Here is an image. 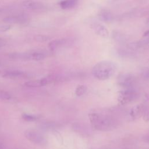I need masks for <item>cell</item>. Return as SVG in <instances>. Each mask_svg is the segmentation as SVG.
<instances>
[{
    "label": "cell",
    "mask_w": 149,
    "mask_h": 149,
    "mask_svg": "<svg viewBox=\"0 0 149 149\" xmlns=\"http://www.w3.org/2000/svg\"><path fill=\"white\" fill-rule=\"evenodd\" d=\"M90 122L92 127L100 131H109L116 126L113 118L107 115L98 113H91L88 115Z\"/></svg>",
    "instance_id": "cell-1"
},
{
    "label": "cell",
    "mask_w": 149,
    "mask_h": 149,
    "mask_svg": "<svg viewBox=\"0 0 149 149\" xmlns=\"http://www.w3.org/2000/svg\"><path fill=\"white\" fill-rule=\"evenodd\" d=\"M117 65L111 61H102L95 64L92 69L93 76L101 80L111 77L116 71Z\"/></svg>",
    "instance_id": "cell-2"
},
{
    "label": "cell",
    "mask_w": 149,
    "mask_h": 149,
    "mask_svg": "<svg viewBox=\"0 0 149 149\" xmlns=\"http://www.w3.org/2000/svg\"><path fill=\"white\" fill-rule=\"evenodd\" d=\"M137 95L138 94L135 90L131 88H126L120 92L118 97V101L122 105L127 104L136 99Z\"/></svg>",
    "instance_id": "cell-3"
},
{
    "label": "cell",
    "mask_w": 149,
    "mask_h": 149,
    "mask_svg": "<svg viewBox=\"0 0 149 149\" xmlns=\"http://www.w3.org/2000/svg\"><path fill=\"white\" fill-rule=\"evenodd\" d=\"M24 136L29 140L37 144L42 145L46 142L44 137L40 132L35 130L28 129L26 130Z\"/></svg>",
    "instance_id": "cell-4"
},
{
    "label": "cell",
    "mask_w": 149,
    "mask_h": 149,
    "mask_svg": "<svg viewBox=\"0 0 149 149\" xmlns=\"http://www.w3.org/2000/svg\"><path fill=\"white\" fill-rule=\"evenodd\" d=\"M118 83L122 87L130 88L134 81V77L130 74H121L118 77Z\"/></svg>",
    "instance_id": "cell-5"
},
{
    "label": "cell",
    "mask_w": 149,
    "mask_h": 149,
    "mask_svg": "<svg viewBox=\"0 0 149 149\" xmlns=\"http://www.w3.org/2000/svg\"><path fill=\"white\" fill-rule=\"evenodd\" d=\"M91 29L94 31V32L103 38H107L109 36V33L105 26L98 23V22H93L91 24Z\"/></svg>",
    "instance_id": "cell-6"
},
{
    "label": "cell",
    "mask_w": 149,
    "mask_h": 149,
    "mask_svg": "<svg viewBox=\"0 0 149 149\" xmlns=\"http://www.w3.org/2000/svg\"><path fill=\"white\" fill-rule=\"evenodd\" d=\"M3 20L8 23H23L26 21V18L22 15L10 16L4 18Z\"/></svg>",
    "instance_id": "cell-7"
},
{
    "label": "cell",
    "mask_w": 149,
    "mask_h": 149,
    "mask_svg": "<svg viewBox=\"0 0 149 149\" xmlns=\"http://www.w3.org/2000/svg\"><path fill=\"white\" fill-rule=\"evenodd\" d=\"M25 76V73L19 70H10L7 71L4 73L3 77L6 78H20Z\"/></svg>",
    "instance_id": "cell-8"
},
{
    "label": "cell",
    "mask_w": 149,
    "mask_h": 149,
    "mask_svg": "<svg viewBox=\"0 0 149 149\" xmlns=\"http://www.w3.org/2000/svg\"><path fill=\"white\" fill-rule=\"evenodd\" d=\"M23 6L28 9L35 10L40 9L41 7V4L39 2H36L33 0H26L23 2Z\"/></svg>",
    "instance_id": "cell-9"
},
{
    "label": "cell",
    "mask_w": 149,
    "mask_h": 149,
    "mask_svg": "<svg viewBox=\"0 0 149 149\" xmlns=\"http://www.w3.org/2000/svg\"><path fill=\"white\" fill-rule=\"evenodd\" d=\"M78 0H63L60 3L61 7L63 9H69L74 8Z\"/></svg>",
    "instance_id": "cell-10"
},
{
    "label": "cell",
    "mask_w": 149,
    "mask_h": 149,
    "mask_svg": "<svg viewBox=\"0 0 149 149\" xmlns=\"http://www.w3.org/2000/svg\"><path fill=\"white\" fill-rule=\"evenodd\" d=\"M65 43V39H57L53 40L49 43V47L51 50H55L60 47L62 46Z\"/></svg>",
    "instance_id": "cell-11"
},
{
    "label": "cell",
    "mask_w": 149,
    "mask_h": 149,
    "mask_svg": "<svg viewBox=\"0 0 149 149\" xmlns=\"http://www.w3.org/2000/svg\"><path fill=\"white\" fill-rule=\"evenodd\" d=\"M100 17L104 22H111L113 19V16L112 13L107 10H102L99 14Z\"/></svg>",
    "instance_id": "cell-12"
},
{
    "label": "cell",
    "mask_w": 149,
    "mask_h": 149,
    "mask_svg": "<svg viewBox=\"0 0 149 149\" xmlns=\"http://www.w3.org/2000/svg\"><path fill=\"white\" fill-rule=\"evenodd\" d=\"M45 57V55L43 52H34L30 53V59L35 61H40L43 59Z\"/></svg>",
    "instance_id": "cell-13"
},
{
    "label": "cell",
    "mask_w": 149,
    "mask_h": 149,
    "mask_svg": "<svg viewBox=\"0 0 149 149\" xmlns=\"http://www.w3.org/2000/svg\"><path fill=\"white\" fill-rule=\"evenodd\" d=\"M24 85L27 87H37L42 86L41 80H33V81H29L25 83Z\"/></svg>",
    "instance_id": "cell-14"
},
{
    "label": "cell",
    "mask_w": 149,
    "mask_h": 149,
    "mask_svg": "<svg viewBox=\"0 0 149 149\" xmlns=\"http://www.w3.org/2000/svg\"><path fill=\"white\" fill-rule=\"evenodd\" d=\"M87 87L84 85H80L76 88L75 91V93L77 96H80L83 95L87 91Z\"/></svg>",
    "instance_id": "cell-15"
},
{
    "label": "cell",
    "mask_w": 149,
    "mask_h": 149,
    "mask_svg": "<svg viewBox=\"0 0 149 149\" xmlns=\"http://www.w3.org/2000/svg\"><path fill=\"white\" fill-rule=\"evenodd\" d=\"M22 118L24 120L29 122H32L34 121L37 119V117L35 115H29V114H23L22 115Z\"/></svg>",
    "instance_id": "cell-16"
},
{
    "label": "cell",
    "mask_w": 149,
    "mask_h": 149,
    "mask_svg": "<svg viewBox=\"0 0 149 149\" xmlns=\"http://www.w3.org/2000/svg\"><path fill=\"white\" fill-rule=\"evenodd\" d=\"M0 98L4 100H8L11 98V95L5 91L0 90Z\"/></svg>",
    "instance_id": "cell-17"
},
{
    "label": "cell",
    "mask_w": 149,
    "mask_h": 149,
    "mask_svg": "<svg viewBox=\"0 0 149 149\" xmlns=\"http://www.w3.org/2000/svg\"><path fill=\"white\" fill-rule=\"evenodd\" d=\"M35 40L37 41H40V42H44V41H47L49 38L47 36H44V35H37L35 37Z\"/></svg>",
    "instance_id": "cell-18"
},
{
    "label": "cell",
    "mask_w": 149,
    "mask_h": 149,
    "mask_svg": "<svg viewBox=\"0 0 149 149\" xmlns=\"http://www.w3.org/2000/svg\"><path fill=\"white\" fill-rule=\"evenodd\" d=\"M10 28V26L9 25H5V26H3L2 27H0V30L4 31H6L7 30H8Z\"/></svg>",
    "instance_id": "cell-19"
},
{
    "label": "cell",
    "mask_w": 149,
    "mask_h": 149,
    "mask_svg": "<svg viewBox=\"0 0 149 149\" xmlns=\"http://www.w3.org/2000/svg\"><path fill=\"white\" fill-rule=\"evenodd\" d=\"M147 76L149 77V70H148V71L147 72Z\"/></svg>",
    "instance_id": "cell-20"
},
{
    "label": "cell",
    "mask_w": 149,
    "mask_h": 149,
    "mask_svg": "<svg viewBox=\"0 0 149 149\" xmlns=\"http://www.w3.org/2000/svg\"><path fill=\"white\" fill-rule=\"evenodd\" d=\"M2 9H0V14L2 13Z\"/></svg>",
    "instance_id": "cell-21"
},
{
    "label": "cell",
    "mask_w": 149,
    "mask_h": 149,
    "mask_svg": "<svg viewBox=\"0 0 149 149\" xmlns=\"http://www.w3.org/2000/svg\"><path fill=\"white\" fill-rule=\"evenodd\" d=\"M0 149H1V148H0Z\"/></svg>",
    "instance_id": "cell-22"
}]
</instances>
